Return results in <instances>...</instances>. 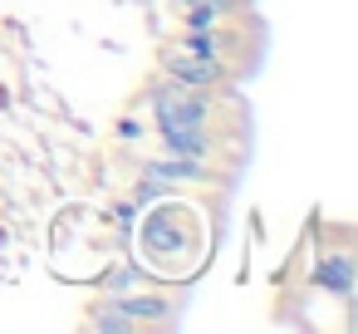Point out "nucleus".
I'll return each instance as SVG.
<instances>
[{
  "label": "nucleus",
  "mask_w": 358,
  "mask_h": 334,
  "mask_svg": "<svg viewBox=\"0 0 358 334\" xmlns=\"http://www.w3.org/2000/svg\"><path fill=\"white\" fill-rule=\"evenodd\" d=\"M206 99L201 94H192L187 84H162V89H152V123H157V133H167V128H206Z\"/></svg>",
  "instance_id": "f257e3e1"
},
{
  "label": "nucleus",
  "mask_w": 358,
  "mask_h": 334,
  "mask_svg": "<svg viewBox=\"0 0 358 334\" xmlns=\"http://www.w3.org/2000/svg\"><path fill=\"white\" fill-rule=\"evenodd\" d=\"M167 74L177 79V84H187V89H206V84H216V79H226V64L216 60V55H192V50H167Z\"/></svg>",
  "instance_id": "f03ea898"
},
{
  "label": "nucleus",
  "mask_w": 358,
  "mask_h": 334,
  "mask_svg": "<svg viewBox=\"0 0 358 334\" xmlns=\"http://www.w3.org/2000/svg\"><path fill=\"white\" fill-rule=\"evenodd\" d=\"M314 280H319L329 295H338V300H353V285H358V275H353V256H348V251L319 256V265H314Z\"/></svg>",
  "instance_id": "7ed1b4c3"
},
{
  "label": "nucleus",
  "mask_w": 358,
  "mask_h": 334,
  "mask_svg": "<svg viewBox=\"0 0 358 334\" xmlns=\"http://www.w3.org/2000/svg\"><path fill=\"white\" fill-rule=\"evenodd\" d=\"M162 153H167V158H201V162H206L211 138H206V128H167V133H162Z\"/></svg>",
  "instance_id": "20e7f679"
},
{
  "label": "nucleus",
  "mask_w": 358,
  "mask_h": 334,
  "mask_svg": "<svg viewBox=\"0 0 358 334\" xmlns=\"http://www.w3.org/2000/svg\"><path fill=\"white\" fill-rule=\"evenodd\" d=\"M89 324H94V329H103V334H128V329H138V324L118 309V300H113V305H99V309L89 314Z\"/></svg>",
  "instance_id": "39448f33"
},
{
  "label": "nucleus",
  "mask_w": 358,
  "mask_h": 334,
  "mask_svg": "<svg viewBox=\"0 0 358 334\" xmlns=\"http://www.w3.org/2000/svg\"><path fill=\"white\" fill-rule=\"evenodd\" d=\"M118 309H123L133 324H143V319H167V309H172V305H162V300H128V295H123V300H118Z\"/></svg>",
  "instance_id": "423d86ee"
},
{
  "label": "nucleus",
  "mask_w": 358,
  "mask_h": 334,
  "mask_svg": "<svg viewBox=\"0 0 358 334\" xmlns=\"http://www.w3.org/2000/svg\"><path fill=\"white\" fill-rule=\"evenodd\" d=\"M103 285H108L113 295H128V290H138V270H113Z\"/></svg>",
  "instance_id": "0eeeda50"
}]
</instances>
